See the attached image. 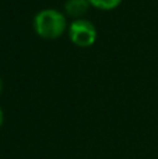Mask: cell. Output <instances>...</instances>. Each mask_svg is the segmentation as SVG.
Returning <instances> with one entry per match:
<instances>
[{"instance_id": "obj_6", "label": "cell", "mask_w": 158, "mask_h": 159, "mask_svg": "<svg viewBox=\"0 0 158 159\" xmlns=\"http://www.w3.org/2000/svg\"><path fill=\"white\" fill-rule=\"evenodd\" d=\"M2 89H3V81H2V78H0V93H2Z\"/></svg>"}, {"instance_id": "obj_2", "label": "cell", "mask_w": 158, "mask_h": 159, "mask_svg": "<svg viewBox=\"0 0 158 159\" xmlns=\"http://www.w3.org/2000/svg\"><path fill=\"white\" fill-rule=\"evenodd\" d=\"M69 38L76 46L90 48L97 41V28L91 21L86 18L74 20L69 25Z\"/></svg>"}, {"instance_id": "obj_3", "label": "cell", "mask_w": 158, "mask_h": 159, "mask_svg": "<svg viewBox=\"0 0 158 159\" xmlns=\"http://www.w3.org/2000/svg\"><path fill=\"white\" fill-rule=\"evenodd\" d=\"M88 0H66L64 3V13L69 17H73L74 20L83 18L90 8Z\"/></svg>"}, {"instance_id": "obj_5", "label": "cell", "mask_w": 158, "mask_h": 159, "mask_svg": "<svg viewBox=\"0 0 158 159\" xmlns=\"http://www.w3.org/2000/svg\"><path fill=\"white\" fill-rule=\"evenodd\" d=\"M2 124H3V110L0 109V127H2Z\"/></svg>"}, {"instance_id": "obj_4", "label": "cell", "mask_w": 158, "mask_h": 159, "mask_svg": "<svg viewBox=\"0 0 158 159\" xmlns=\"http://www.w3.org/2000/svg\"><path fill=\"white\" fill-rule=\"evenodd\" d=\"M88 2L92 7L98 8V10L108 11V10L116 8L118 6L122 3V0H88Z\"/></svg>"}, {"instance_id": "obj_1", "label": "cell", "mask_w": 158, "mask_h": 159, "mask_svg": "<svg viewBox=\"0 0 158 159\" xmlns=\"http://www.w3.org/2000/svg\"><path fill=\"white\" fill-rule=\"evenodd\" d=\"M34 31L44 39H58L66 32V16L55 8L41 10L34 17Z\"/></svg>"}]
</instances>
